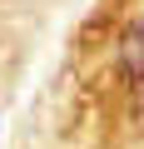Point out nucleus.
Segmentation results:
<instances>
[{"label": "nucleus", "mask_w": 144, "mask_h": 149, "mask_svg": "<svg viewBox=\"0 0 144 149\" xmlns=\"http://www.w3.org/2000/svg\"><path fill=\"white\" fill-rule=\"evenodd\" d=\"M70 124L85 149H144V0L109 5L85 35Z\"/></svg>", "instance_id": "1"}]
</instances>
